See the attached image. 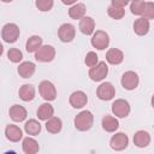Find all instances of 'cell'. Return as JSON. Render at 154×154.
Returning a JSON list of instances; mask_svg holds the SVG:
<instances>
[{
  "instance_id": "cell-5",
  "label": "cell",
  "mask_w": 154,
  "mask_h": 154,
  "mask_svg": "<svg viewBox=\"0 0 154 154\" xmlns=\"http://www.w3.org/2000/svg\"><path fill=\"white\" fill-rule=\"evenodd\" d=\"M111 111L117 118H126L131 112V107L128 100L116 99L111 105Z\"/></svg>"
},
{
  "instance_id": "cell-30",
  "label": "cell",
  "mask_w": 154,
  "mask_h": 154,
  "mask_svg": "<svg viewBox=\"0 0 154 154\" xmlns=\"http://www.w3.org/2000/svg\"><path fill=\"white\" fill-rule=\"evenodd\" d=\"M144 4H146L144 0H134V1H131V4H130V11H131V13L135 14V16H140L141 17L142 13H143Z\"/></svg>"
},
{
  "instance_id": "cell-28",
  "label": "cell",
  "mask_w": 154,
  "mask_h": 154,
  "mask_svg": "<svg viewBox=\"0 0 154 154\" xmlns=\"http://www.w3.org/2000/svg\"><path fill=\"white\" fill-rule=\"evenodd\" d=\"M107 14H108L112 19L119 20V19H122V18L125 16V8H124V7H118V6L109 5V6L107 7Z\"/></svg>"
},
{
  "instance_id": "cell-37",
  "label": "cell",
  "mask_w": 154,
  "mask_h": 154,
  "mask_svg": "<svg viewBox=\"0 0 154 154\" xmlns=\"http://www.w3.org/2000/svg\"><path fill=\"white\" fill-rule=\"evenodd\" d=\"M0 1H2V2H5V4H10V2H12L13 0H0Z\"/></svg>"
},
{
  "instance_id": "cell-33",
  "label": "cell",
  "mask_w": 154,
  "mask_h": 154,
  "mask_svg": "<svg viewBox=\"0 0 154 154\" xmlns=\"http://www.w3.org/2000/svg\"><path fill=\"white\" fill-rule=\"evenodd\" d=\"M97 61H99V57H97V54H96L95 52L90 51V52H88V53L85 54V58H84V64H85L88 67L94 66L95 64H97Z\"/></svg>"
},
{
  "instance_id": "cell-8",
  "label": "cell",
  "mask_w": 154,
  "mask_h": 154,
  "mask_svg": "<svg viewBox=\"0 0 154 154\" xmlns=\"http://www.w3.org/2000/svg\"><path fill=\"white\" fill-rule=\"evenodd\" d=\"M55 58V48L52 45H42L35 52V59L38 63H51Z\"/></svg>"
},
{
  "instance_id": "cell-34",
  "label": "cell",
  "mask_w": 154,
  "mask_h": 154,
  "mask_svg": "<svg viewBox=\"0 0 154 154\" xmlns=\"http://www.w3.org/2000/svg\"><path fill=\"white\" fill-rule=\"evenodd\" d=\"M129 2L130 0H111V5L118 6V7H125Z\"/></svg>"
},
{
  "instance_id": "cell-25",
  "label": "cell",
  "mask_w": 154,
  "mask_h": 154,
  "mask_svg": "<svg viewBox=\"0 0 154 154\" xmlns=\"http://www.w3.org/2000/svg\"><path fill=\"white\" fill-rule=\"evenodd\" d=\"M46 130L49 134H59L63 129V122L59 117H51L49 119L46 120Z\"/></svg>"
},
{
  "instance_id": "cell-7",
  "label": "cell",
  "mask_w": 154,
  "mask_h": 154,
  "mask_svg": "<svg viewBox=\"0 0 154 154\" xmlns=\"http://www.w3.org/2000/svg\"><path fill=\"white\" fill-rule=\"evenodd\" d=\"M120 84L122 87L125 89V90H135L138 84H140V77L138 75L132 71V70H129V71H125L123 75H122V78H120Z\"/></svg>"
},
{
  "instance_id": "cell-9",
  "label": "cell",
  "mask_w": 154,
  "mask_h": 154,
  "mask_svg": "<svg viewBox=\"0 0 154 154\" xmlns=\"http://www.w3.org/2000/svg\"><path fill=\"white\" fill-rule=\"evenodd\" d=\"M96 96L101 101L113 100L116 96V88L111 82H102L96 88Z\"/></svg>"
},
{
  "instance_id": "cell-29",
  "label": "cell",
  "mask_w": 154,
  "mask_h": 154,
  "mask_svg": "<svg viewBox=\"0 0 154 154\" xmlns=\"http://www.w3.org/2000/svg\"><path fill=\"white\" fill-rule=\"evenodd\" d=\"M7 59L11 61V63H14V64H18L23 60V53L20 49L18 48H10L7 51Z\"/></svg>"
},
{
  "instance_id": "cell-20",
  "label": "cell",
  "mask_w": 154,
  "mask_h": 154,
  "mask_svg": "<svg viewBox=\"0 0 154 154\" xmlns=\"http://www.w3.org/2000/svg\"><path fill=\"white\" fill-rule=\"evenodd\" d=\"M124 60V53L119 48H109L106 52V61L111 65H120Z\"/></svg>"
},
{
  "instance_id": "cell-24",
  "label": "cell",
  "mask_w": 154,
  "mask_h": 154,
  "mask_svg": "<svg viewBox=\"0 0 154 154\" xmlns=\"http://www.w3.org/2000/svg\"><path fill=\"white\" fill-rule=\"evenodd\" d=\"M85 12H87V7H85V5L84 4H82V2H77V4H73V5H71V7L69 8V16H70V18H72V19H81V18H83L84 16H85Z\"/></svg>"
},
{
  "instance_id": "cell-17",
  "label": "cell",
  "mask_w": 154,
  "mask_h": 154,
  "mask_svg": "<svg viewBox=\"0 0 154 154\" xmlns=\"http://www.w3.org/2000/svg\"><path fill=\"white\" fill-rule=\"evenodd\" d=\"M134 144L137 147V148H146L150 144V141H152V137H150V134L146 130H138L135 132L134 135Z\"/></svg>"
},
{
  "instance_id": "cell-2",
  "label": "cell",
  "mask_w": 154,
  "mask_h": 154,
  "mask_svg": "<svg viewBox=\"0 0 154 154\" xmlns=\"http://www.w3.org/2000/svg\"><path fill=\"white\" fill-rule=\"evenodd\" d=\"M20 35V29L16 23H6L1 29V38L6 43H14Z\"/></svg>"
},
{
  "instance_id": "cell-15",
  "label": "cell",
  "mask_w": 154,
  "mask_h": 154,
  "mask_svg": "<svg viewBox=\"0 0 154 154\" xmlns=\"http://www.w3.org/2000/svg\"><path fill=\"white\" fill-rule=\"evenodd\" d=\"M78 29L85 36L93 35V32L95 31V20H94V18L90 17V16H84L83 18H81L79 24H78Z\"/></svg>"
},
{
  "instance_id": "cell-22",
  "label": "cell",
  "mask_w": 154,
  "mask_h": 154,
  "mask_svg": "<svg viewBox=\"0 0 154 154\" xmlns=\"http://www.w3.org/2000/svg\"><path fill=\"white\" fill-rule=\"evenodd\" d=\"M101 125L106 132H116L119 128V122H118L117 117L106 114L101 119Z\"/></svg>"
},
{
  "instance_id": "cell-10",
  "label": "cell",
  "mask_w": 154,
  "mask_h": 154,
  "mask_svg": "<svg viewBox=\"0 0 154 154\" xmlns=\"http://www.w3.org/2000/svg\"><path fill=\"white\" fill-rule=\"evenodd\" d=\"M58 37L61 42L69 43L76 37V28L71 23H64L58 29Z\"/></svg>"
},
{
  "instance_id": "cell-11",
  "label": "cell",
  "mask_w": 154,
  "mask_h": 154,
  "mask_svg": "<svg viewBox=\"0 0 154 154\" xmlns=\"http://www.w3.org/2000/svg\"><path fill=\"white\" fill-rule=\"evenodd\" d=\"M129 146V137L124 132H116L109 140V147L116 152H122Z\"/></svg>"
},
{
  "instance_id": "cell-21",
  "label": "cell",
  "mask_w": 154,
  "mask_h": 154,
  "mask_svg": "<svg viewBox=\"0 0 154 154\" xmlns=\"http://www.w3.org/2000/svg\"><path fill=\"white\" fill-rule=\"evenodd\" d=\"M22 149L25 154H36L40 150V144L34 137L28 136L22 141Z\"/></svg>"
},
{
  "instance_id": "cell-14",
  "label": "cell",
  "mask_w": 154,
  "mask_h": 154,
  "mask_svg": "<svg viewBox=\"0 0 154 154\" xmlns=\"http://www.w3.org/2000/svg\"><path fill=\"white\" fill-rule=\"evenodd\" d=\"M8 116L10 118L16 122V123H20L24 122L28 117V111L25 107H23L22 105H12L8 109Z\"/></svg>"
},
{
  "instance_id": "cell-26",
  "label": "cell",
  "mask_w": 154,
  "mask_h": 154,
  "mask_svg": "<svg viewBox=\"0 0 154 154\" xmlns=\"http://www.w3.org/2000/svg\"><path fill=\"white\" fill-rule=\"evenodd\" d=\"M42 45H43L42 37L38 36V35H32V36H30L26 40V42H25V49H26L28 53H35Z\"/></svg>"
},
{
  "instance_id": "cell-32",
  "label": "cell",
  "mask_w": 154,
  "mask_h": 154,
  "mask_svg": "<svg viewBox=\"0 0 154 154\" xmlns=\"http://www.w3.org/2000/svg\"><path fill=\"white\" fill-rule=\"evenodd\" d=\"M141 17H144L147 19H153L154 18V2L153 1H146L144 4V8H143V13Z\"/></svg>"
},
{
  "instance_id": "cell-6",
  "label": "cell",
  "mask_w": 154,
  "mask_h": 154,
  "mask_svg": "<svg viewBox=\"0 0 154 154\" xmlns=\"http://www.w3.org/2000/svg\"><path fill=\"white\" fill-rule=\"evenodd\" d=\"M90 43L94 48L99 51H103L109 46V35L103 30H96L91 35Z\"/></svg>"
},
{
  "instance_id": "cell-35",
  "label": "cell",
  "mask_w": 154,
  "mask_h": 154,
  "mask_svg": "<svg viewBox=\"0 0 154 154\" xmlns=\"http://www.w3.org/2000/svg\"><path fill=\"white\" fill-rule=\"evenodd\" d=\"M61 2H63L64 5H67V6H71V5H73V4H76V2H77V0H61Z\"/></svg>"
},
{
  "instance_id": "cell-19",
  "label": "cell",
  "mask_w": 154,
  "mask_h": 154,
  "mask_svg": "<svg viewBox=\"0 0 154 154\" xmlns=\"http://www.w3.org/2000/svg\"><path fill=\"white\" fill-rule=\"evenodd\" d=\"M36 71V65L32 61H20L17 69L18 75L22 78H30Z\"/></svg>"
},
{
  "instance_id": "cell-4",
  "label": "cell",
  "mask_w": 154,
  "mask_h": 154,
  "mask_svg": "<svg viewBox=\"0 0 154 154\" xmlns=\"http://www.w3.org/2000/svg\"><path fill=\"white\" fill-rule=\"evenodd\" d=\"M38 93L41 95V97L48 102L54 101L57 99V88L55 85L48 81V79H43L38 84Z\"/></svg>"
},
{
  "instance_id": "cell-3",
  "label": "cell",
  "mask_w": 154,
  "mask_h": 154,
  "mask_svg": "<svg viewBox=\"0 0 154 154\" xmlns=\"http://www.w3.org/2000/svg\"><path fill=\"white\" fill-rule=\"evenodd\" d=\"M88 75L91 81L102 82L108 75V66H107L106 61H97V64H95L94 66H91L89 69Z\"/></svg>"
},
{
  "instance_id": "cell-18",
  "label": "cell",
  "mask_w": 154,
  "mask_h": 154,
  "mask_svg": "<svg viewBox=\"0 0 154 154\" xmlns=\"http://www.w3.org/2000/svg\"><path fill=\"white\" fill-rule=\"evenodd\" d=\"M35 95H36V89L32 84H29V83L23 84L18 90V96L24 102L32 101L35 99Z\"/></svg>"
},
{
  "instance_id": "cell-1",
  "label": "cell",
  "mask_w": 154,
  "mask_h": 154,
  "mask_svg": "<svg viewBox=\"0 0 154 154\" xmlns=\"http://www.w3.org/2000/svg\"><path fill=\"white\" fill-rule=\"evenodd\" d=\"M94 124V116L90 111L83 109L73 119V125L78 131H88Z\"/></svg>"
},
{
  "instance_id": "cell-13",
  "label": "cell",
  "mask_w": 154,
  "mask_h": 154,
  "mask_svg": "<svg viewBox=\"0 0 154 154\" xmlns=\"http://www.w3.org/2000/svg\"><path fill=\"white\" fill-rule=\"evenodd\" d=\"M134 32L138 36H144L149 32L150 30V20L144 18V17H138L137 19H135L134 25H132Z\"/></svg>"
},
{
  "instance_id": "cell-12",
  "label": "cell",
  "mask_w": 154,
  "mask_h": 154,
  "mask_svg": "<svg viewBox=\"0 0 154 154\" xmlns=\"http://www.w3.org/2000/svg\"><path fill=\"white\" fill-rule=\"evenodd\" d=\"M69 103L72 108L81 109L88 103V96L83 90H75L73 93L70 94Z\"/></svg>"
},
{
  "instance_id": "cell-16",
  "label": "cell",
  "mask_w": 154,
  "mask_h": 154,
  "mask_svg": "<svg viewBox=\"0 0 154 154\" xmlns=\"http://www.w3.org/2000/svg\"><path fill=\"white\" fill-rule=\"evenodd\" d=\"M5 137L10 141V142H19L23 138V131L18 125L14 124H8L5 128Z\"/></svg>"
},
{
  "instance_id": "cell-31",
  "label": "cell",
  "mask_w": 154,
  "mask_h": 154,
  "mask_svg": "<svg viewBox=\"0 0 154 154\" xmlns=\"http://www.w3.org/2000/svg\"><path fill=\"white\" fill-rule=\"evenodd\" d=\"M35 6L41 12H49L54 6V0H35Z\"/></svg>"
},
{
  "instance_id": "cell-38",
  "label": "cell",
  "mask_w": 154,
  "mask_h": 154,
  "mask_svg": "<svg viewBox=\"0 0 154 154\" xmlns=\"http://www.w3.org/2000/svg\"><path fill=\"white\" fill-rule=\"evenodd\" d=\"M130 1H134V0H130Z\"/></svg>"
},
{
  "instance_id": "cell-36",
  "label": "cell",
  "mask_w": 154,
  "mask_h": 154,
  "mask_svg": "<svg viewBox=\"0 0 154 154\" xmlns=\"http://www.w3.org/2000/svg\"><path fill=\"white\" fill-rule=\"evenodd\" d=\"M4 54V46H2V43H0V57Z\"/></svg>"
},
{
  "instance_id": "cell-23",
  "label": "cell",
  "mask_w": 154,
  "mask_h": 154,
  "mask_svg": "<svg viewBox=\"0 0 154 154\" xmlns=\"http://www.w3.org/2000/svg\"><path fill=\"white\" fill-rule=\"evenodd\" d=\"M36 116H37L38 120L46 122L47 119H49L51 117L54 116V107L47 101V102L40 105V107H38L37 111H36Z\"/></svg>"
},
{
  "instance_id": "cell-27",
  "label": "cell",
  "mask_w": 154,
  "mask_h": 154,
  "mask_svg": "<svg viewBox=\"0 0 154 154\" xmlns=\"http://www.w3.org/2000/svg\"><path fill=\"white\" fill-rule=\"evenodd\" d=\"M41 129H42V126H41L40 122L36 119H29L24 124V131L29 136H37L41 132Z\"/></svg>"
}]
</instances>
